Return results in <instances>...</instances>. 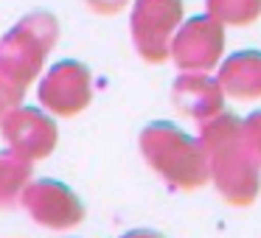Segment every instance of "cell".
Here are the masks:
<instances>
[{"mask_svg":"<svg viewBox=\"0 0 261 238\" xmlns=\"http://www.w3.org/2000/svg\"><path fill=\"white\" fill-rule=\"evenodd\" d=\"M199 146L208 157V180L225 202L247 207L261 191V163L244 143L242 121L230 112H216L199 121Z\"/></svg>","mask_w":261,"mask_h":238,"instance_id":"cell-1","label":"cell"},{"mask_svg":"<svg viewBox=\"0 0 261 238\" xmlns=\"http://www.w3.org/2000/svg\"><path fill=\"white\" fill-rule=\"evenodd\" d=\"M141 154L177 191H197L208 182V157L199 140L169 121H154L141 132Z\"/></svg>","mask_w":261,"mask_h":238,"instance_id":"cell-2","label":"cell"},{"mask_svg":"<svg viewBox=\"0 0 261 238\" xmlns=\"http://www.w3.org/2000/svg\"><path fill=\"white\" fill-rule=\"evenodd\" d=\"M59 23L48 12H31L0 40V70L12 81L29 87L40 76L45 56L54 51Z\"/></svg>","mask_w":261,"mask_h":238,"instance_id":"cell-3","label":"cell"},{"mask_svg":"<svg viewBox=\"0 0 261 238\" xmlns=\"http://www.w3.org/2000/svg\"><path fill=\"white\" fill-rule=\"evenodd\" d=\"M182 23V0H135L132 6V42L143 62L169 59V45Z\"/></svg>","mask_w":261,"mask_h":238,"instance_id":"cell-4","label":"cell"},{"mask_svg":"<svg viewBox=\"0 0 261 238\" xmlns=\"http://www.w3.org/2000/svg\"><path fill=\"white\" fill-rule=\"evenodd\" d=\"M225 51V25L208 14L180 23L169 45V59L182 73H211Z\"/></svg>","mask_w":261,"mask_h":238,"instance_id":"cell-5","label":"cell"},{"mask_svg":"<svg viewBox=\"0 0 261 238\" xmlns=\"http://www.w3.org/2000/svg\"><path fill=\"white\" fill-rule=\"evenodd\" d=\"M93 98V76L87 65L76 59L54 65L40 81V104L51 115L59 118H73L90 104Z\"/></svg>","mask_w":261,"mask_h":238,"instance_id":"cell-6","label":"cell"},{"mask_svg":"<svg viewBox=\"0 0 261 238\" xmlns=\"http://www.w3.org/2000/svg\"><path fill=\"white\" fill-rule=\"evenodd\" d=\"M20 204L29 210L37 224L48 230H73L85 219V204L65 182L37 180L29 182L20 196Z\"/></svg>","mask_w":261,"mask_h":238,"instance_id":"cell-7","label":"cell"},{"mask_svg":"<svg viewBox=\"0 0 261 238\" xmlns=\"http://www.w3.org/2000/svg\"><path fill=\"white\" fill-rule=\"evenodd\" d=\"M0 135L6 140L9 152L20 154L25 160H42L57 146V124L48 112L37 107H23L17 104L9 109L0 121Z\"/></svg>","mask_w":261,"mask_h":238,"instance_id":"cell-8","label":"cell"},{"mask_svg":"<svg viewBox=\"0 0 261 238\" xmlns=\"http://www.w3.org/2000/svg\"><path fill=\"white\" fill-rule=\"evenodd\" d=\"M171 101L180 115L199 124L222 109L225 93H222L219 81L211 79L208 73H180L171 87Z\"/></svg>","mask_w":261,"mask_h":238,"instance_id":"cell-9","label":"cell"},{"mask_svg":"<svg viewBox=\"0 0 261 238\" xmlns=\"http://www.w3.org/2000/svg\"><path fill=\"white\" fill-rule=\"evenodd\" d=\"M222 93L236 101H253L261 98V51H239L225 59L219 68Z\"/></svg>","mask_w":261,"mask_h":238,"instance_id":"cell-10","label":"cell"},{"mask_svg":"<svg viewBox=\"0 0 261 238\" xmlns=\"http://www.w3.org/2000/svg\"><path fill=\"white\" fill-rule=\"evenodd\" d=\"M29 182H31V160L20 157L14 152L0 154V210L17 207Z\"/></svg>","mask_w":261,"mask_h":238,"instance_id":"cell-11","label":"cell"},{"mask_svg":"<svg viewBox=\"0 0 261 238\" xmlns=\"http://www.w3.org/2000/svg\"><path fill=\"white\" fill-rule=\"evenodd\" d=\"M205 9L222 25H250L261 17V0H205Z\"/></svg>","mask_w":261,"mask_h":238,"instance_id":"cell-12","label":"cell"},{"mask_svg":"<svg viewBox=\"0 0 261 238\" xmlns=\"http://www.w3.org/2000/svg\"><path fill=\"white\" fill-rule=\"evenodd\" d=\"M23 96H25V87L12 81L3 70H0V121L9 109H14L17 104H23Z\"/></svg>","mask_w":261,"mask_h":238,"instance_id":"cell-13","label":"cell"},{"mask_svg":"<svg viewBox=\"0 0 261 238\" xmlns=\"http://www.w3.org/2000/svg\"><path fill=\"white\" fill-rule=\"evenodd\" d=\"M242 135H244V143L250 146V152H253L261 163V109L242 121Z\"/></svg>","mask_w":261,"mask_h":238,"instance_id":"cell-14","label":"cell"},{"mask_svg":"<svg viewBox=\"0 0 261 238\" xmlns=\"http://www.w3.org/2000/svg\"><path fill=\"white\" fill-rule=\"evenodd\" d=\"M129 0H87V6L96 14H118Z\"/></svg>","mask_w":261,"mask_h":238,"instance_id":"cell-15","label":"cell"},{"mask_svg":"<svg viewBox=\"0 0 261 238\" xmlns=\"http://www.w3.org/2000/svg\"><path fill=\"white\" fill-rule=\"evenodd\" d=\"M124 238H163V235L154 232V230H132V232H126Z\"/></svg>","mask_w":261,"mask_h":238,"instance_id":"cell-16","label":"cell"}]
</instances>
